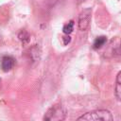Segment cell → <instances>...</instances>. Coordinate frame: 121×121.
<instances>
[{
  "mask_svg": "<svg viewBox=\"0 0 121 121\" xmlns=\"http://www.w3.org/2000/svg\"><path fill=\"white\" fill-rule=\"evenodd\" d=\"M78 120H88V121H97V120H102V121H110L112 120V113L107 111V110H95L93 112H89L80 117L78 118Z\"/></svg>",
  "mask_w": 121,
  "mask_h": 121,
  "instance_id": "cell-1",
  "label": "cell"
},
{
  "mask_svg": "<svg viewBox=\"0 0 121 121\" xmlns=\"http://www.w3.org/2000/svg\"><path fill=\"white\" fill-rule=\"evenodd\" d=\"M65 109L60 104H56L52 106L44 114L43 120L47 121H60L65 118Z\"/></svg>",
  "mask_w": 121,
  "mask_h": 121,
  "instance_id": "cell-2",
  "label": "cell"
},
{
  "mask_svg": "<svg viewBox=\"0 0 121 121\" xmlns=\"http://www.w3.org/2000/svg\"><path fill=\"white\" fill-rule=\"evenodd\" d=\"M91 13H92V9H86L83 11H81V13L79 14L78 17V28L81 31H85L91 23Z\"/></svg>",
  "mask_w": 121,
  "mask_h": 121,
  "instance_id": "cell-3",
  "label": "cell"
},
{
  "mask_svg": "<svg viewBox=\"0 0 121 121\" xmlns=\"http://www.w3.org/2000/svg\"><path fill=\"white\" fill-rule=\"evenodd\" d=\"M14 64H15V60L11 56H4L1 59V61H0L1 68L5 72H8V71L11 70L13 68Z\"/></svg>",
  "mask_w": 121,
  "mask_h": 121,
  "instance_id": "cell-4",
  "label": "cell"
},
{
  "mask_svg": "<svg viewBox=\"0 0 121 121\" xmlns=\"http://www.w3.org/2000/svg\"><path fill=\"white\" fill-rule=\"evenodd\" d=\"M115 96L116 98L121 101V71L118 73L116 77V82H115Z\"/></svg>",
  "mask_w": 121,
  "mask_h": 121,
  "instance_id": "cell-5",
  "label": "cell"
},
{
  "mask_svg": "<svg viewBox=\"0 0 121 121\" xmlns=\"http://www.w3.org/2000/svg\"><path fill=\"white\" fill-rule=\"evenodd\" d=\"M106 42H107V38L105 36H99L95 40V42L93 43V48L94 49H99L105 44Z\"/></svg>",
  "mask_w": 121,
  "mask_h": 121,
  "instance_id": "cell-6",
  "label": "cell"
},
{
  "mask_svg": "<svg viewBox=\"0 0 121 121\" xmlns=\"http://www.w3.org/2000/svg\"><path fill=\"white\" fill-rule=\"evenodd\" d=\"M73 29H74V21L73 20H71L67 24H65L63 26V28H62L64 34H70V33H72Z\"/></svg>",
  "mask_w": 121,
  "mask_h": 121,
  "instance_id": "cell-7",
  "label": "cell"
},
{
  "mask_svg": "<svg viewBox=\"0 0 121 121\" xmlns=\"http://www.w3.org/2000/svg\"><path fill=\"white\" fill-rule=\"evenodd\" d=\"M19 38H20V40H21L22 42H24V43H27V42L29 41V36H28V34H27L26 32H25V31H22V32L19 34Z\"/></svg>",
  "mask_w": 121,
  "mask_h": 121,
  "instance_id": "cell-8",
  "label": "cell"
},
{
  "mask_svg": "<svg viewBox=\"0 0 121 121\" xmlns=\"http://www.w3.org/2000/svg\"><path fill=\"white\" fill-rule=\"evenodd\" d=\"M114 55H115V57H116L118 60H121V43H120L119 46L115 49V51H114Z\"/></svg>",
  "mask_w": 121,
  "mask_h": 121,
  "instance_id": "cell-9",
  "label": "cell"
},
{
  "mask_svg": "<svg viewBox=\"0 0 121 121\" xmlns=\"http://www.w3.org/2000/svg\"><path fill=\"white\" fill-rule=\"evenodd\" d=\"M62 42H63L64 45H67L71 42V37L69 36V34H65V36L62 37Z\"/></svg>",
  "mask_w": 121,
  "mask_h": 121,
  "instance_id": "cell-10",
  "label": "cell"
},
{
  "mask_svg": "<svg viewBox=\"0 0 121 121\" xmlns=\"http://www.w3.org/2000/svg\"><path fill=\"white\" fill-rule=\"evenodd\" d=\"M78 2H81V1H83V0H78Z\"/></svg>",
  "mask_w": 121,
  "mask_h": 121,
  "instance_id": "cell-11",
  "label": "cell"
}]
</instances>
